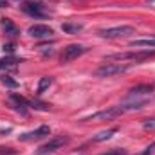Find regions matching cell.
Here are the masks:
<instances>
[{
    "label": "cell",
    "mask_w": 155,
    "mask_h": 155,
    "mask_svg": "<svg viewBox=\"0 0 155 155\" xmlns=\"http://www.w3.org/2000/svg\"><path fill=\"white\" fill-rule=\"evenodd\" d=\"M135 29L132 25H116V27H107V29H99L97 35L101 38H121L126 35H134Z\"/></svg>",
    "instance_id": "obj_3"
},
{
    "label": "cell",
    "mask_w": 155,
    "mask_h": 155,
    "mask_svg": "<svg viewBox=\"0 0 155 155\" xmlns=\"http://www.w3.org/2000/svg\"><path fill=\"white\" fill-rule=\"evenodd\" d=\"M139 155H141V153H139Z\"/></svg>",
    "instance_id": "obj_25"
},
{
    "label": "cell",
    "mask_w": 155,
    "mask_h": 155,
    "mask_svg": "<svg viewBox=\"0 0 155 155\" xmlns=\"http://www.w3.org/2000/svg\"><path fill=\"white\" fill-rule=\"evenodd\" d=\"M51 134V128L49 126H40L36 130H33V132H27V134H22L18 139L20 141H24V143H29V141H40V139H43V137H47Z\"/></svg>",
    "instance_id": "obj_9"
},
{
    "label": "cell",
    "mask_w": 155,
    "mask_h": 155,
    "mask_svg": "<svg viewBox=\"0 0 155 155\" xmlns=\"http://www.w3.org/2000/svg\"><path fill=\"white\" fill-rule=\"evenodd\" d=\"M61 31L67 33V35H78L79 31H83V25L81 24H71V22H65L61 25Z\"/></svg>",
    "instance_id": "obj_12"
},
{
    "label": "cell",
    "mask_w": 155,
    "mask_h": 155,
    "mask_svg": "<svg viewBox=\"0 0 155 155\" xmlns=\"http://www.w3.org/2000/svg\"><path fill=\"white\" fill-rule=\"evenodd\" d=\"M152 90H153V88H152L150 85H139V87H135V88L130 90L126 101H148Z\"/></svg>",
    "instance_id": "obj_8"
},
{
    "label": "cell",
    "mask_w": 155,
    "mask_h": 155,
    "mask_svg": "<svg viewBox=\"0 0 155 155\" xmlns=\"http://www.w3.org/2000/svg\"><path fill=\"white\" fill-rule=\"evenodd\" d=\"M13 51H15L13 43H4V52H13Z\"/></svg>",
    "instance_id": "obj_23"
},
{
    "label": "cell",
    "mask_w": 155,
    "mask_h": 155,
    "mask_svg": "<svg viewBox=\"0 0 155 155\" xmlns=\"http://www.w3.org/2000/svg\"><path fill=\"white\" fill-rule=\"evenodd\" d=\"M123 114V108L121 107H112V108H107V110H101V112H96L90 117H85L81 121H110V119H116Z\"/></svg>",
    "instance_id": "obj_7"
},
{
    "label": "cell",
    "mask_w": 155,
    "mask_h": 155,
    "mask_svg": "<svg viewBox=\"0 0 155 155\" xmlns=\"http://www.w3.org/2000/svg\"><path fill=\"white\" fill-rule=\"evenodd\" d=\"M7 5H9L7 0H0V7H7Z\"/></svg>",
    "instance_id": "obj_24"
},
{
    "label": "cell",
    "mask_w": 155,
    "mask_h": 155,
    "mask_svg": "<svg viewBox=\"0 0 155 155\" xmlns=\"http://www.w3.org/2000/svg\"><path fill=\"white\" fill-rule=\"evenodd\" d=\"M130 69V65H123V63H105L96 71L97 78H112L117 74H123Z\"/></svg>",
    "instance_id": "obj_4"
},
{
    "label": "cell",
    "mask_w": 155,
    "mask_h": 155,
    "mask_svg": "<svg viewBox=\"0 0 155 155\" xmlns=\"http://www.w3.org/2000/svg\"><path fill=\"white\" fill-rule=\"evenodd\" d=\"M126 152L124 150H119V148H116V150H110V152H107V153H101V155H124Z\"/></svg>",
    "instance_id": "obj_22"
},
{
    "label": "cell",
    "mask_w": 155,
    "mask_h": 155,
    "mask_svg": "<svg viewBox=\"0 0 155 155\" xmlns=\"http://www.w3.org/2000/svg\"><path fill=\"white\" fill-rule=\"evenodd\" d=\"M16 152L13 150V148H2L0 146V155H15Z\"/></svg>",
    "instance_id": "obj_21"
},
{
    "label": "cell",
    "mask_w": 155,
    "mask_h": 155,
    "mask_svg": "<svg viewBox=\"0 0 155 155\" xmlns=\"http://www.w3.org/2000/svg\"><path fill=\"white\" fill-rule=\"evenodd\" d=\"M117 132V128H110V130H107V132H99L97 135H94V143H101V141H107V139H110L114 134Z\"/></svg>",
    "instance_id": "obj_15"
},
{
    "label": "cell",
    "mask_w": 155,
    "mask_h": 155,
    "mask_svg": "<svg viewBox=\"0 0 155 155\" xmlns=\"http://www.w3.org/2000/svg\"><path fill=\"white\" fill-rule=\"evenodd\" d=\"M130 47H153L155 49V36L153 38H141V40H132Z\"/></svg>",
    "instance_id": "obj_13"
},
{
    "label": "cell",
    "mask_w": 155,
    "mask_h": 155,
    "mask_svg": "<svg viewBox=\"0 0 155 155\" xmlns=\"http://www.w3.org/2000/svg\"><path fill=\"white\" fill-rule=\"evenodd\" d=\"M67 143H69V137H67V135H58V137H52L51 141H47L45 144H41V146H40L38 152H36V155L52 153V152H56V150L63 148Z\"/></svg>",
    "instance_id": "obj_5"
},
{
    "label": "cell",
    "mask_w": 155,
    "mask_h": 155,
    "mask_svg": "<svg viewBox=\"0 0 155 155\" xmlns=\"http://www.w3.org/2000/svg\"><path fill=\"white\" fill-rule=\"evenodd\" d=\"M29 107L38 108V110H49V105H45V103H38V101H29Z\"/></svg>",
    "instance_id": "obj_18"
},
{
    "label": "cell",
    "mask_w": 155,
    "mask_h": 155,
    "mask_svg": "<svg viewBox=\"0 0 155 155\" xmlns=\"http://www.w3.org/2000/svg\"><path fill=\"white\" fill-rule=\"evenodd\" d=\"M85 52H87V47H83V45H79V43H71V45H67V47L63 49V52H61V63H69V61L79 58V56L85 54Z\"/></svg>",
    "instance_id": "obj_6"
},
{
    "label": "cell",
    "mask_w": 155,
    "mask_h": 155,
    "mask_svg": "<svg viewBox=\"0 0 155 155\" xmlns=\"http://www.w3.org/2000/svg\"><path fill=\"white\" fill-rule=\"evenodd\" d=\"M20 9L29 15V16H35V18H45L49 13L45 11V5L41 4V0H27L20 5Z\"/></svg>",
    "instance_id": "obj_2"
},
{
    "label": "cell",
    "mask_w": 155,
    "mask_h": 155,
    "mask_svg": "<svg viewBox=\"0 0 155 155\" xmlns=\"http://www.w3.org/2000/svg\"><path fill=\"white\" fill-rule=\"evenodd\" d=\"M16 63H18V60L16 58H13V56H9V58H2L0 60V71H7V69H15L16 67Z\"/></svg>",
    "instance_id": "obj_14"
},
{
    "label": "cell",
    "mask_w": 155,
    "mask_h": 155,
    "mask_svg": "<svg viewBox=\"0 0 155 155\" xmlns=\"http://www.w3.org/2000/svg\"><path fill=\"white\" fill-rule=\"evenodd\" d=\"M27 33L33 36V38H51L54 35V31L49 27V25H43V24H35L27 29Z\"/></svg>",
    "instance_id": "obj_10"
},
{
    "label": "cell",
    "mask_w": 155,
    "mask_h": 155,
    "mask_svg": "<svg viewBox=\"0 0 155 155\" xmlns=\"http://www.w3.org/2000/svg\"><path fill=\"white\" fill-rule=\"evenodd\" d=\"M52 85V78L51 76H45V78H41L40 79V83H38V94H41V92H45L49 87Z\"/></svg>",
    "instance_id": "obj_17"
},
{
    "label": "cell",
    "mask_w": 155,
    "mask_h": 155,
    "mask_svg": "<svg viewBox=\"0 0 155 155\" xmlns=\"http://www.w3.org/2000/svg\"><path fill=\"white\" fill-rule=\"evenodd\" d=\"M141 155H155V143H152V144H150V146H148Z\"/></svg>",
    "instance_id": "obj_19"
},
{
    "label": "cell",
    "mask_w": 155,
    "mask_h": 155,
    "mask_svg": "<svg viewBox=\"0 0 155 155\" xmlns=\"http://www.w3.org/2000/svg\"><path fill=\"white\" fill-rule=\"evenodd\" d=\"M0 81H2V85H5L9 88H18V81L13 79V76H9V74H2L0 76Z\"/></svg>",
    "instance_id": "obj_16"
},
{
    "label": "cell",
    "mask_w": 155,
    "mask_h": 155,
    "mask_svg": "<svg viewBox=\"0 0 155 155\" xmlns=\"http://www.w3.org/2000/svg\"><path fill=\"white\" fill-rule=\"evenodd\" d=\"M144 128H146V130H153L155 128V119H146V121H144Z\"/></svg>",
    "instance_id": "obj_20"
},
{
    "label": "cell",
    "mask_w": 155,
    "mask_h": 155,
    "mask_svg": "<svg viewBox=\"0 0 155 155\" xmlns=\"http://www.w3.org/2000/svg\"><path fill=\"white\" fill-rule=\"evenodd\" d=\"M0 25H2V29L5 31V35H9V36H16V35H18V27H16L9 18H2V20H0Z\"/></svg>",
    "instance_id": "obj_11"
},
{
    "label": "cell",
    "mask_w": 155,
    "mask_h": 155,
    "mask_svg": "<svg viewBox=\"0 0 155 155\" xmlns=\"http://www.w3.org/2000/svg\"><path fill=\"white\" fill-rule=\"evenodd\" d=\"M155 56V51H141V52H119V54H108L107 60H116V61H126V60H132V61H144L148 58Z\"/></svg>",
    "instance_id": "obj_1"
}]
</instances>
